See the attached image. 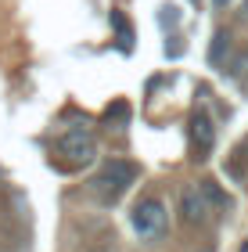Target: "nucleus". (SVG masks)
I'll use <instances>...</instances> for the list:
<instances>
[{"mask_svg":"<svg viewBox=\"0 0 248 252\" xmlns=\"http://www.w3.org/2000/svg\"><path fill=\"white\" fill-rule=\"evenodd\" d=\"M58 155H65V162H69V166H86V162H94V155H97L94 130H90L86 123L65 130V133L58 137Z\"/></svg>","mask_w":248,"mask_h":252,"instance_id":"obj_3","label":"nucleus"},{"mask_svg":"<svg viewBox=\"0 0 248 252\" xmlns=\"http://www.w3.org/2000/svg\"><path fill=\"white\" fill-rule=\"evenodd\" d=\"M111 26H115V32H119V51L130 54L133 51V26L126 22V15H122V11H111Z\"/></svg>","mask_w":248,"mask_h":252,"instance_id":"obj_6","label":"nucleus"},{"mask_svg":"<svg viewBox=\"0 0 248 252\" xmlns=\"http://www.w3.org/2000/svg\"><path fill=\"white\" fill-rule=\"evenodd\" d=\"M227 54H230V32H227V29H220L216 36H212L209 62H212V65H223V62H227Z\"/></svg>","mask_w":248,"mask_h":252,"instance_id":"obj_7","label":"nucleus"},{"mask_svg":"<svg viewBox=\"0 0 248 252\" xmlns=\"http://www.w3.org/2000/svg\"><path fill=\"white\" fill-rule=\"evenodd\" d=\"M230 76L234 79H238V87L245 90V94H248V51L241 54V58L238 62H234V68H230Z\"/></svg>","mask_w":248,"mask_h":252,"instance_id":"obj_10","label":"nucleus"},{"mask_svg":"<svg viewBox=\"0 0 248 252\" xmlns=\"http://www.w3.org/2000/svg\"><path fill=\"white\" fill-rule=\"evenodd\" d=\"M201 191H205V198H209L212 209H230V194L223 191L216 180H201Z\"/></svg>","mask_w":248,"mask_h":252,"instance_id":"obj_9","label":"nucleus"},{"mask_svg":"<svg viewBox=\"0 0 248 252\" xmlns=\"http://www.w3.org/2000/svg\"><path fill=\"white\" fill-rule=\"evenodd\" d=\"M130 223H133V231H137L140 242H159L165 234L169 213H165V205L159 198H140L133 205V213H130Z\"/></svg>","mask_w":248,"mask_h":252,"instance_id":"obj_2","label":"nucleus"},{"mask_svg":"<svg viewBox=\"0 0 248 252\" xmlns=\"http://www.w3.org/2000/svg\"><path fill=\"white\" fill-rule=\"evenodd\" d=\"M209 213H212V205L205 198V191H201V184H191L180 191V220L184 223H205L209 220Z\"/></svg>","mask_w":248,"mask_h":252,"instance_id":"obj_4","label":"nucleus"},{"mask_svg":"<svg viewBox=\"0 0 248 252\" xmlns=\"http://www.w3.org/2000/svg\"><path fill=\"white\" fill-rule=\"evenodd\" d=\"M241 11H245V15H248V0H245V7H241Z\"/></svg>","mask_w":248,"mask_h":252,"instance_id":"obj_12","label":"nucleus"},{"mask_svg":"<svg viewBox=\"0 0 248 252\" xmlns=\"http://www.w3.org/2000/svg\"><path fill=\"white\" fill-rule=\"evenodd\" d=\"M212 4H216V7H227V4H230V0H212Z\"/></svg>","mask_w":248,"mask_h":252,"instance_id":"obj_11","label":"nucleus"},{"mask_svg":"<svg viewBox=\"0 0 248 252\" xmlns=\"http://www.w3.org/2000/svg\"><path fill=\"white\" fill-rule=\"evenodd\" d=\"M105 123L111 126V130H126V123H130V105H126V101L108 105V108H105Z\"/></svg>","mask_w":248,"mask_h":252,"instance_id":"obj_8","label":"nucleus"},{"mask_svg":"<svg viewBox=\"0 0 248 252\" xmlns=\"http://www.w3.org/2000/svg\"><path fill=\"white\" fill-rule=\"evenodd\" d=\"M191 148H194V158H209V152H212V144H216V126H212V119H209V112L205 108H198L194 116H191Z\"/></svg>","mask_w":248,"mask_h":252,"instance_id":"obj_5","label":"nucleus"},{"mask_svg":"<svg viewBox=\"0 0 248 252\" xmlns=\"http://www.w3.org/2000/svg\"><path fill=\"white\" fill-rule=\"evenodd\" d=\"M137 173H140V169L133 166L130 158H111V162H105V166H101V173L90 180V188H94L105 202H115L119 194L137 180Z\"/></svg>","mask_w":248,"mask_h":252,"instance_id":"obj_1","label":"nucleus"}]
</instances>
